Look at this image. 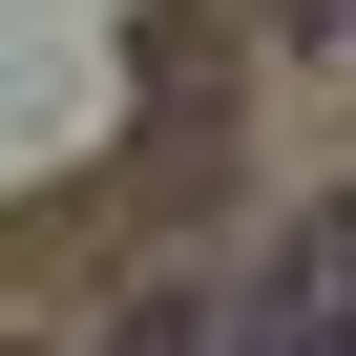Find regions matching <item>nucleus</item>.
<instances>
[{
  "instance_id": "f257e3e1",
  "label": "nucleus",
  "mask_w": 356,
  "mask_h": 356,
  "mask_svg": "<svg viewBox=\"0 0 356 356\" xmlns=\"http://www.w3.org/2000/svg\"><path fill=\"white\" fill-rule=\"evenodd\" d=\"M231 356H356V231H293L231 293Z\"/></svg>"
},
{
  "instance_id": "f03ea898",
  "label": "nucleus",
  "mask_w": 356,
  "mask_h": 356,
  "mask_svg": "<svg viewBox=\"0 0 356 356\" xmlns=\"http://www.w3.org/2000/svg\"><path fill=\"white\" fill-rule=\"evenodd\" d=\"M293 42H314V63H356V0H293Z\"/></svg>"
}]
</instances>
